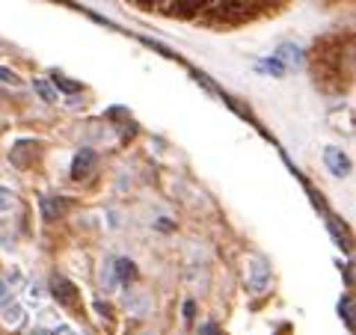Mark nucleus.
Segmentation results:
<instances>
[{
    "label": "nucleus",
    "mask_w": 356,
    "mask_h": 335,
    "mask_svg": "<svg viewBox=\"0 0 356 335\" xmlns=\"http://www.w3.org/2000/svg\"><path fill=\"white\" fill-rule=\"evenodd\" d=\"M214 3V0H166V3L161 6L163 15L170 18H181V21H193L205 13V9Z\"/></svg>",
    "instance_id": "obj_1"
},
{
    "label": "nucleus",
    "mask_w": 356,
    "mask_h": 335,
    "mask_svg": "<svg viewBox=\"0 0 356 335\" xmlns=\"http://www.w3.org/2000/svg\"><path fill=\"white\" fill-rule=\"evenodd\" d=\"M247 285L252 294H261L267 285H270V264H267L261 255H252L247 261Z\"/></svg>",
    "instance_id": "obj_2"
},
{
    "label": "nucleus",
    "mask_w": 356,
    "mask_h": 335,
    "mask_svg": "<svg viewBox=\"0 0 356 335\" xmlns=\"http://www.w3.org/2000/svg\"><path fill=\"white\" fill-rule=\"evenodd\" d=\"M51 294L57 297L63 306H74V303H77V288H74L65 276H60V273L51 276Z\"/></svg>",
    "instance_id": "obj_3"
},
{
    "label": "nucleus",
    "mask_w": 356,
    "mask_h": 335,
    "mask_svg": "<svg viewBox=\"0 0 356 335\" xmlns=\"http://www.w3.org/2000/svg\"><path fill=\"white\" fill-rule=\"evenodd\" d=\"M324 161H327L330 172L336 175V178H348V175H350V158H348V154H344L341 149L330 146V149L324 152Z\"/></svg>",
    "instance_id": "obj_4"
},
{
    "label": "nucleus",
    "mask_w": 356,
    "mask_h": 335,
    "mask_svg": "<svg viewBox=\"0 0 356 335\" xmlns=\"http://www.w3.org/2000/svg\"><path fill=\"white\" fill-rule=\"evenodd\" d=\"M95 163H98V158H95V152L92 149H81L74 154V163H72V178L74 181H81L83 175H89L95 170Z\"/></svg>",
    "instance_id": "obj_5"
},
{
    "label": "nucleus",
    "mask_w": 356,
    "mask_h": 335,
    "mask_svg": "<svg viewBox=\"0 0 356 335\" xmlns=\"http://www.w3.org/2000/svg\"><path fill=\"white\" fill-rule=\"evenodd\" d=\"M276 60H280L285 69H300L303 65V51L297 48V44H291V42H285V44H280L276 48V54H273Z\"/></svg>",
    "instance_id": "obj_6"
},
{
    "label": "nucleus",
    "mask_w": 356,
    "mask_h": 335,
    "mask_svg": "<svg viewBox=\"0 0 356 335\" xmlns=\"http://www.w3.org/2000/svg\"><path fill=\"white\" fill-rule=\"evenodd\" d=\"M0 318H3L6 327L18 329L21 323H24V309H21V303H9V300H3V303H0Z\"/></svg>",
    "instance_id": "obj_7"
},
{
    "label": "nucleus",
    "mask_w": 356,
    "mask_h": 335,
    "mask_svg": "<svg viewBox=\"0 0 356 335\" xmlns=\"http://www.w3.org/2000/svg\"><path fill=\"white\" fill-rule=\"evenodd\" d=\"M39 205H42V217L48 220V222H54L65 208H69V202L65 199H54V196H44V199H39Z\"/></svg>",
    "instance_id": "obj_8"
},
{
    "label": "nucleus",
    "mask_w": 356,
    "mask_h": 335,
    "mask_svg": "<svg viewBox=\"0 0 356 335\" xmlns=\"http://www.w3.org/2000/svg\"><path fill=\"white\" fill-rule=\"evenodd\" d=\"M33 89H36V95L42 98L44 104H57L60 101V92L54 89L51 81H44V77H36V81H33Z\"/></svg>",
    "instance_id": "obj_9"
},
{
    "label": "nucleus",
    "mask_w": 356,
    "mask_h": 335,
    "mask_svg": "<svg viewBox=\"0 0 356 335\" xmlns=\"http://www.w3.org/2000/svg\"><path fill=\"white\" fill-rule=\"evenodd\" d=\"M113 270H116V276H119L122 285H131L134 279H137V264H134L131 259H116Z\"/></svg>",
    "instance_id": "obj_10"
},
{
    "label": "nucleus",
    "mask_w": 356,
    "mask_h": 335,
    "mask_svg": "<svg viewBox=\"0 0 356 335\" xmlns=\"http://www.w3.org/2000/svg\"><path fill=\"white\" fill-rule=\"evenodd\" d=\"M51 83H54V89H57V92H65V95H77V92L83 89L77 81H72V77H65V74H60V72L54 74V81H51Z\"/></svg>",
    "instance_id": "obj_11"
},
{
    "label": "nucleus",
    "mask_w": 356,
    "mask_h": 335,
    "mask_svg": "<svg viewBox=\"0 0 356 335\" xmlns=\"http://www.w3.org/2000/svg\"><path fill=\"white\" fill-rule=\"evenodd\" d=\"M259 72H264V74H273V77H282L285 74V65L276 60V57H267V60H261L259 65H255Z\"/></svg>",
    "instance_id": "obj_12"
},
{
    "label": "nucleus",
    "mask_w": 356,
    "mask_h": 335,
    "mask_svg": "<svg viewBox=\"0 0 356 335\" xmlns=\"http://www.w3.org/2000/svg\"><path fill=\"white\" fill-rule=\"evenodd\" d=\"M339 311H341V320L348 323V329H353V300H350V297H344V300H341V306H339Z\"/></svg>",
    "instance_id": "obj_13"
},
{
    "label": "nucleus",
    "mask_w": 356,
    "mask_h": 335,
    "mask_svg": "<svg viewBox=\"0 0 356 335\" xmlns=\"http://www.w3.org/2000/svg\"><path fill=\"white\" fill-rule=\"evenodd\" d=\"M6 211H13V190L0 187V214H6Z\"/></svg>",
    "instance_id": "obj_14"
},
{
    "label": "nucleus",
    "mask_w": 356,
    "mask_h": 335,
    "mask_svg": "<svg viewBox=\"0 0 356 335\" xmlns=\"http://www.w3.org/2000/svg\"><path fill=\"white\" fill-rule=\"evenodd\" d=\"M0 83H9V86H18L21 83V77L13 72V69H3V65H0Z\"/></svg>",
    "instance_id": "obj_15"
},
{
    "label": "nucleus",
    "mask_w": 356,
    "mask_h": 335,
    "mask_svg": "<svg viewBox=\"0 0 356 335\" xmlns=\"http://www.w3.org/2000/svg\"><path fill=\"white\" fill-rule=\"evenodd\" d=\"M193 318H196V303H193V300H187V303H184V323H187V327L193 323Z\"/></svg>",
    "instance_id": "obj_16"
},
{
    "label": "nucleus",
    "mask_w": 356,
    "mask_h": 335,
    "mask_svg": "<svg viewBox=\"0 0 356 335\" xmlns=\"http://www.w3.org/2000/svg\"><path fill=\"white\" fill-rule=\"evenodd\" d=\"M199 335H220V327H217V323H202V329H199Z\"/></svg>",
    "instance_id": "obj_17"
},
{
    "label": "nucleus",
    "mask_w": 356,
    "mask_h": 335,
    "mask_svg": "<svg viewBox=\"0 0 356 335\" xmlns=\"http://www.w3.org/2000/svg\"><path fill=\"white\" fill-rule=\"evenodd\" d=\"M158 229H163V231H172V222H170V220H158Z\"/></svg>",
    "instance_id": "obj_18"
},
{
    "label": "nucleus",
    "mask_w": 356,
    "mask_h": 335,
    "mask_svg": "<svg viewBox=\"0 0 356 335\" xmlns=\"http://www.w3.org/2000/svg\"><path fill=\"white\" fill-rule=\"evenodd\" d=\"M42 291H39V285H30V300H39Z\"/></svg>",
    "instance_id": "obj_19"
},
{
    "label": "nucleus",
    "mask_w": 356,
    "mask_h": 335,
    "mask_svg": "<svg viewBox=\"0 0 356 335\" xmlns=\"http://www.w3.org/2000/svg\"><path fill=\"white\" fill-rule=\"evenodd\" d=\"M30 335H54V332H51V329H33Z\"/></svg>",
    "instance_id": "obj_20"
},
{
    "label": "nucleus",
    "mask_w": 356,
    "mask_h": 335,
    "mask_svg": "<svg viewBox=\"0 0 356 335\" xmlns=\"http://www.w3.org/2000/svg\"><path fill=\"white\" fill-rule=\"evenodd\" d=\"M149 335H152V332H149Z\"/></svg>",
    "instance_id": "obj_21"
}]
</instances>
